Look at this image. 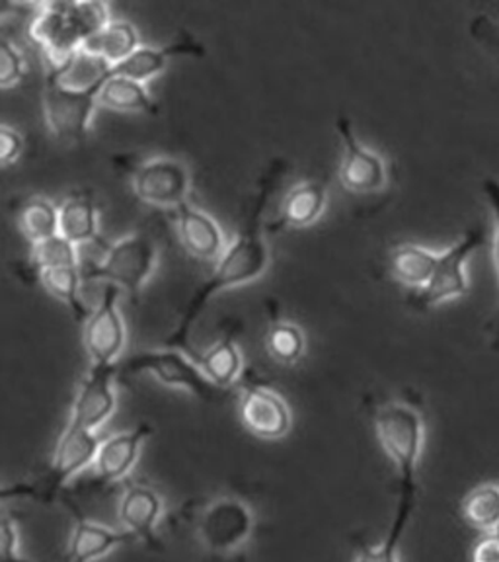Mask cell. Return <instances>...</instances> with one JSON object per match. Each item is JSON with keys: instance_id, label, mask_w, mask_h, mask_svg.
Instances as JSON below:
<instances>
[{"instance_id": "cell-4", "label": "cell", "mask_w": 499, "mask_h": 562, "mask_svg": "<svg viewBox=\"0 0 499 562\" xmlns=\"http://www.w3.org/2000/svg\"><path fill=\"white\" fill-rule=\"evenodd\" d=\"M100 443L102 439L98 438L97 431L82 430L69 424L53 451L49 471L34 484L7 486L2 491V498L27 496L34 501L52 502L75 474L88 465H94Z\"/></svg>"}, {"instance_id": "cell-25", "label": "cell", "mask_w": 499, "mask_h": 562, "mask_svg": "<svg viewBox=\"0 0 499 562\" xmlns=\"http://www.w3.org/2000/svg\"><path fill=\"white\" fill-rule=\"evenodd\" d=\"M59 235L79 245L98 238V205L84 193H75L59 207Z\"/></svg>"}, {"instance_id": "cell-5", "label": "cell", "mask_w": 499, "mask_h": 562, "mask_svg": "<svg viewBox=\"0 0 499 562\" xmlns=\"http://www.w3.org/2000/svg\"><path fill=\"white\" fill-rule=\"evenodd\" d=\"M157 245L147 231H137L107 246L104 260L82 273V280H107L137 299L157 262Z\"/></svg>"}, {"instance_id": "cell-30", "label": "cell", "mask_w": 499, "mask_h": 562, "mask_svg": "<svg viewBox=\"0 0 499 562\" xmlns=\"http://www.w3.org/2000/svg\"><path fill=\"white\" fill-rule=\"evenodd\" d=\"M265 340L273 358L281 363H295L305 353V336L303 330L293 323H285V321L273 323Z\"/></svg>"}, {"instance_id": "cell-29", "label": "cell", "mask_w": 499, "mask_h": 562, "mask_svg": "<svg viewBox=\"0 0 499 562\" xmlns=\"http://www.w3.org/2000/svg\"><path fill=\"white\" fill-rule=\"evenodd\" d=\"M39 280L45 285V290L52 295L67 303L77 318L87 316V308L80 301V281L82 273L79 268H49V270H39Z\"/></svg>"}, {"instance_id": "cell-7", "label": "cell", "mask_w": 499, "mask_h": 562, "mask_svg": "<svg viewBox=\"0 0 499 562\" xmlns=\"http://www.w3.org/2000/svg\"><path fill=\"white\" fill-rule=\"evenodd\" d=\"M115 162L132 176L137 198L150 205L178 207L185 202L192 178L184 162L172 157H150L143 160L115 158Z\"/></svg>"}, {"instance_id": "cell-24", "label": "cell", "mask_w": 499, "mask_h": 562, "mask_svg": "<svg viewBox=\"0 0 499 562\" xmlns=\"http://www.w3.org/2000/svg\"><path fill=\"white\" fill-rule=\"evenodd\" d=\"M100 79H102V88H100L98 104L105 105L115 112L157 114V102L150 98L145 82L125 79V77H107L105 70Z\"/></svg>"}, {"instance_id": "cell-9", "label": "cell", "mask_w": 499, "mask_h": 562, "mask_svg": "<svg viewBox=\"0 0 499 562\" xmlns=\"http://www.w3.org/2000/svg\"><path fill=\"white\" fill-rule=\"evenodd\" d=\"M117 371L133 373V375L140 371H149L160 383L168 386H182L192 395L200 396L202 401H211L220 391L219 386L211 383L205 371L200 368V363L178 348L140 351L129 360L117 363Z\"/></svg>"}, {"instance_id": "cell-26", "label": "cell", "mask_w": 499, "mask_h": 562, "mask_svg": "<svg viewBox=\"0 0 499 562\" xmlns=\"http://www.w3.org/2000/svg\"><path fill=\"white\" fill-rule=\"evenodd\" d=\"M195 361L205 371L211 383L219 389L233 385L242 373V356H240L233 333L225 334V338L213 344L209 350L200 353Z\"/></svg>"}, {"instance_id": "cell-6", "label": "cell", "mask_w": 499, "mask_h": 562, "mask_svg": "<svg viewBox=\"0 0 499 562\" xmlns=\"http://www.w3.org/2000/svg\"><path fill=\"white\" fill-rule=\"evenodd\" d=\"M100 77L84 88H72L63 82L65 77L59 72L47 70L44 88L45 122L55 137L61 140H82L87 137L90 117L97 110L102 88Z\"/></svg>"}, {"instance_id": "cell-16", "label": "cell", "mask_w": 499, "mask_h": 562, "mask_svg": "<svg viewBox=\"0 0 499 562\" xmlns=\"http://www.w3.org/2000/svg\"><path fill=\"white\" fill-rule=\"evenodd\" d=\"M149 424H139L132 430L120 431L112 438L102 439L98 449L97 476L100 483H115L122 481L132 471L139 459L140 446L150 436Z\"/></svg>"}, {"instance_id": "cell-21", "label": "cell", "mask_w": 499, "mask_h": 562, "mask_svg": "<svg viewBox=\"0 0 499 562\" xmlns=\"http://www.w3.org/2000/svg\"><path fill=\"white\" fill-rule=\"evenodd\" d=\"M139 47V35L132 22L110 20L97 35L88 40L82 53L97 57L105 67H114Z\"/></svg>"}, {"instance_id": "cell-15", "label": "cell", "mask_w": 499, "mask_h": 562, "mask_svg": "<svg viewBox=\"0 0 499 562\" xmlns=\"http://www.w3.org/2000/svg\"><path fill=\"white\" fill-rule=\"evenodd\" d=\"M175 55H195V57H203L205 55V47H203L192 34L178 35L174 44L165 45V47H150V45H139L135 52L117 63L114 67H107L105 75L107 77H125V79L145 80L155 77L157 72L167 67L168 59L175 57Z\"/></svg>"}, {"instance_id": "cell-23", "label": "cell", "mask_w": 499, "mask_h": 562, "mask_svg": "<svg viewBox=\"0 0 499 562\" xmlns=\"http://www.w3.org/2000/svg\"><path fill=\"white\" fill-rule=\"evenodd\" d=\"M416 506V486H400L395 521L377 547H361L351 562H400V541L412 518Z\"/></svg>"}, {"instance_id": "cell-3", "label": "cell", "mask_w": 499, "mask_h": 562, "mask_svg": "<svg viewBox=\"0 0 499 562\" xmlns=\"http://www.w3.org/2000/svg\"><path fill=\"white\" fill-rule=\"evenodd\" d=\"M375 431L386 457L398 471V484H416L426 441V422L408 403H388L375 411Z\"/></svg>"}, {"instance_id": "cell-33", "label": "cell", "mask_w": 499, "mask_h": 562, "mask_svg": "<svg viewBox=\"0 0 499 562\" xmlns=\"http://www.w3.org/2000/svg\"><path fill=\"white\" fill-rule=\"evenodd\" d=\"M470 35L478 44L483 45L484 52L491 55V59L499 63V22L488 14H478L470 20Z\"/></svg>"}, {"instance_id": "cell-34", "label": "cell", "mask_w": 499, "mask_h": 562, "mask_svg": "<svg viewBox=\"0 0 499 562\" xmlns=\"http://www.w3.org/2000/svg\"><path fill=\"white\" fill-rule=\"evenodd\" d=\"M24 77V57L18 52V47L10 44L9 40H2L0 44V85L10 87L16 85Z\"/></svg>"}, {"instance_id": "cell-11", "label": "cell", "mask_w": 499, "mask_h": 562, "mask_svg": "<svg viewBox=\"0 0 499 562\" xmlns=\"http://www.w3.org/2000/svg\"><path fill=\"white\" fill-rule=\"evenodd\" d=\"M120 288L107 285L98 307L88 315L82 328V342L97 366H114L127 338L125 323L117 311Z\"/></svg>"}, {"instance_id": "cell-35", "label": "cell", "mask_w": 499, "mask_h": 562, "mask_svg": "<svg viewBox=\"0 0 499 562\" xmlns=\"http://www.w3.org/2000/svg\"><path fill=\"white\" fill-rule=\"evenodd\" d=\"M2 562H27L20 554V541H18V526L9 514L2 516Z\"/></svg>"}, {"instance_id": "cell-2", "label": "cell", "mask_w": 499, "mask_h": 562, "mask_svg": "<svg viewBox=\"0 0 499 562\" xmlns=\"http://www.w3.org/2000/svg\"><path fill=\"white\" fill-rule=\"evenodd\" d=\"M110 22L102 2H49L30 22V37L45 53L53 72L67 77L82 47Z\"/></svg>"}, {"instance_id": "cell-12", "label": "cell", "mask_w": 499, "mask_h": 562, "mask_svg": "<svg viewBox=\"0 0 499 562\" xmlns=\"http://www.w3.org/2000/svg\"><path fill=\"white\" fill-rule=\"evenodd\" d=\"M336 132L343 143V160L340 167V182L343 188L355 193L378 192L388 180L383 157L361 145L345 115L336 120Z\"/></svg>"}, {"instance_id": "cell-37", "label": "cell", "mask_w": 499, "mask_h": 562, "mask_svg": "<svg viewBox=\"0 0 499 562\" xmlns=\"http://www.w3.org/2000/svg\"><path fill=\"white\" fill-rule=\"evenodd\" d=\"M473 562H499V531L483 533L474 543Z\"/></svg>"}, {"instance_id": "cell-19", "label": "cell", "mask_w": 499, "mask_h": 562, "mask_svg": "<svg viewBox=\"0 0 499 562\" xmlns=\"http://www.w3.org/2000/svg\"><path fill=\"white\" fill-rule=\"evenodd\" d=\"M132 541H135V537L129 531H115L77 514L65 562H94Z\"/></svg>"}, {"instance_id": "cell-8", "label": "cell", "mask_w": 499, "mask_h": 562, "mask_svg": "<svg viewBox=\"0 0 499 562\" xmlns=\"http://www.w3.org/2000/svg\"><path fill=\"white\" fill-rule=\"evenodd\" d=\"M484 243V231L480 227L470 228L458 238L455 245L439 252L435 272L430 283L418 291H410V305L418 311H428L449 299L461 297L468 290L466 262Z\"/></svg>"}, {"instance_id": "cell-28", "label": "cell", "mask_w": 499, "mask_h": 562, "mask_svg": "<svg viewBox=\"0 0 499 562\" xmlns=\"http://www.w3.org/2000/svg\"><path fill=\"white\" fill-rule=\"evenodd\" d=\"M463 518L480 533L499 531V484L484 483L463 501Z\"/></svg>"}, {"instance_id": "cell-31", "label": "cell", "mask_w": 499, "mask_h": 562, "mask_svg": "<svg viewBox=\"0 0 499 562\" xmlns=\"http://www.w3.org/2000/svg\"><path fill=\"white\" fill-rule=\"evenodd\" d=\"M34 266L37 270L49 268H79V255L75 243L69 238L55 235L44 243L34 245Z\"/></svg>"}, {"instance_id": "cell-13", "label": "cell", "mask_w": 499, "mask_h": 562, "mask_svg": "<svg viewBox=\"0 0 499 562\" xmlns=\"http://www.w3.org/2000/svg\"><path fill=\"white\" fill-rule=\"evenodd\" d=\"M117 363L114 366H97L80 381L79 391L72 403L69 424L82 430L97 431L115 411L114 378Z\"/></svg>"}, {"instance_id": "cell-27", "label": "cell", "mask_w": 499, "mask_h": 562, "mask_svg": "<svg viewBox=\"0 0 499 562\" xmlns=\"http://www.w3.org/2000/svg\"><path fill=\"white\" fill-rule=\"evenodd\" d=\"M18 225L32 245L59 235V207L45 198H30L18 211Z\"/></svg>"}, {"instance_id": "cell-32", "label": "cell", "mask_w": 499, "mask_h": 562, "mask_svg": "<svg viewBox=\"0 0 499 562\" xmlns=\"http://www.w3.org/2000/svg\"><path fill=\"white\" fill-rule=\"evenodd\" d=\"M483 192L486 195V202L490 205L491 215H494V240H491V262L496 268L499 288V180L496 178H486L483 182ZM490 348L499 353V290L498 308H496V318L491 323Z\"/></svg>"}, {"instance_id": "cell-17", "label": "cell", "mask_w": 499, "mask_h": 562, "mask_svg": "<svg viewBox=\"0 0 499 562\" xmlns=\"http://www.w3.org/2000/svg\"><path fill=\"white\" fill-rule=\"evenodd\" d=\"M165 512V502L157 492L145 484H132L123 492L117 506V516L123 527L135 539H140L150 547H157V526Z\"/></svg>"}, {"instance_id": "cell-36", "label": "cell", "mask_w": 499, "mask_h": 562, "mask_svg": "<svg viewBox=\"0 0 499 562\" xmlns=\"http://www.w3.org/2000/svg\"><path fill=\"white\" fill-rule=\"evenodd\" d=\"M24 149V139L22 135L12 130L10 125H2L0 130V158H2V165L7 167L10 162L18 160V157L22 155Z\"/></svg>"}, {"instance_id": "cell-10", "label": "cell", "mask_w": 499, "mask_h": 562, "mask_svg": "<svg viewBox=\"0 0 499 562\" xmlns=\"http://www.w3.org/2000/svg\"><path fill=\"white\" fill-rule=\"evenodd\" d=\"M252 531V509L233 496L211 502L197 519V537L213 554L235 553L250 539Z\"/></svg>"}, {"instance_id": "cell-1", "label": "cell", "mask_w": 499, "mask_h": 562, "mask_svg": "<svg viewBox=\"0 0 499 562\" xmlns=\"http://www.w3.org/2000/svg\"><path fill=\"white\" fill-rule=\"evenodd\" d=\"M281 172H283V162L280 158H275L270 168L265 170V175L262 176V182L258 186V192L250 202L252 205L248 207L242 228L238 231L237 240L225 248V252L217 262V268L213 270L207 280L203 281L197 290L193 291V295L188 301L174 333L168 336L167 348L188 350L193 358L188 338H190V333H192L197 316L209 303L211 297L219 291L256 280L268 270L270 248L263 240L262 215L265 203L272 195L275 180L280 178Z\"/></svg>"}, {"instance_id": "cell-20", "label": "cell", "mask_w": 499, "mask_h": 562, "mask_svg": "<svg viewBox=\"0 0 499 562\" xmlns=\"http://www.w3.org/2000/svg\"><path fill=\"white\" fill-rule=\"evenodd\" d=\"M326 207V188L320 182L293 186L281 203L280 215L268 223L270 233L283 228L307 227L315 223Z\"/></svg>"}, {"instance_id": "cell-22", "label": "cell", "mask_w": 499, "mask_h": 562, "mask_svg": "<svg viewBox=\"0 0 499 562\" xmlns=\"http://www.w3.org/2000/svg\"><path fill=\"white\" fill-rule=\"evenodd\" d=\"M439 252L426 246L404 243L393 248L388 256V268L396 280L402 281L410 290L418 291L430 283L438 266Z\"/></svg>"}, {"instance_id": "cell-18", "label": "cell", "mask_w": 499, "mask_h": 562, "mask_svg": "<svg viewBox=\"0 0 499 562\" xmlns=\"http://www.w3.org/2000/svg\"><path fill=\"white\" fill-rule=\"evenodd\" d=\"M174 213L178 233L190 255L202 260H213L223 256L225 252L223 231L211 215L197 210L190 202L178 205Z\"/></svg>"}, {"instance_id": "cell-14", "label": "cell", "mask_w": 499, "mask_h": 562, "mask_svg": "<svg viewBox=\"0 0 499 562\" xmlns=\"http://www.w3.org/2000/svg\"><path fill=\"white\" fill-rule=\"evenodd\" d=\"M240 418L246 430L262 439L285 438L291 430L287 403L268 386H248L240 398Z\"/></svg>"}]
</instances>
